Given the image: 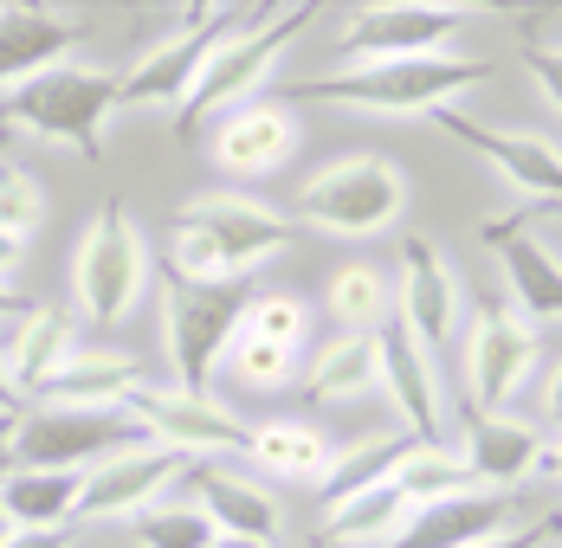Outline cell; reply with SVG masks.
<instances>
[{"mask_svg":"<svg viewBox=\"0 0 562 548\" xmlns=\"http://www.w3.org/2000/svg\"><path fill=\"white\" fill-rule=\"evenodd\" d=\"M291 246V219L252 194L207 187L194 201H181L169 226V272L188 284H252L266 259H279Z\"/></svg>","mask_w":562,"mask_h":548,"instance_id":"6da1fadb","label":"cell"},{"mask_svg":"<svg viewBox=\"0 0 562 548\" xmlns=\"http://www.w3.org/2000/svg\"><path fill=\"white\" fill-rule=\"evenodd\" d=\"M492 65L459 53H434V58H394V65H342L324 78H297L284 91V104H337V110H369V116H434L447 110L459 91L485 84Z\"/></svg>","mask_w":562,"mask_h":548,"instance_id":"7a4b0ae2","label":"cell"},{"mask_svg":"<svg viewBox=\"0 0 562 548\" xmlns=\"http://www.w3.org/2000/svg\"><path fill=\"white\" fill-rule=\"evenodd\" d=\"M116 104H123V71L65 58L0 98V136H40V142L78 149L85 162H104V129Z\"/></svg>","mask_w":562,"mask_h":548,"instance_id":"3957f363","label":"cell"},{"mask_svg":"<svg viewBox=\"0 0 562 548\" xmlns=\"http://www.w3.org/2000/svg\"><path fill=\"white\" fill-rule=\"evenodd\" d=\"M311 13H317V7H304V0H297V7H246V20L207 53L194 91L175 104V136L201 129L207 116H226V110L252 104V91L272 78V65L284 58V46L311 26Z\"/></svg>","mask_w":562,"mask_h":548,"instance_id":"277c9868","label":"cell"},{"mask_svg":"<svg viewBox=\"0 0 562 548\" xmlns=\"http://www.w3.org/2000/svg\"><path fill=\"white\" fill-rule=\"evenodd\" d=\"M401 214H407V174L394 156H375V149L330 156L291 201V219H304L311 232H330V239H375Z\"/></svg>","mask_w":562,"mask_h":548,"instance_id":"5b68a950","label":"cell"},{"mask_svg":"<svg viewBox=\"0 0 562 548\" xmlns=\"http://www.w3.org/2000/svg\"><path fill=\"white\" fill-rule=\"evenodd\" d=\"M149 290V239L123 201H104L71 246V310L91 329H116Z\"/></svg>","mask_w":562,"mask_h":548,"instance_id":"8992f818","label":"cell"},{"mask_svg":"<svg viewBox=\"0 0 562 548\" xmlns=\"http://www.w3.org/2000/svg\"><path fill=\"white\" fill-rule=\"evenodd\" d=\"M162 349L181 393H207L214 368H221L226 342L246 323L252 284H188V277L162 272Z\"/></svg>","mask_w":562,"mask_h":548,"instance_id":"52a82bcc","label":"cell"},{"mask_svg":"<svg viewBox=\"0 0 562 548\" xmlns=\"http://www.w3.org/2000/svg\"><path fill=\"white\" fill-rule=\"evenodd\" d=\"M143 426L123 413V407H53V400H33L13 413V458L20 471H91L104 465L111 452L143 445Z\"/></svg>","mask_w":562,"mask_h":548,"instance_id":"ba28073f","label":"cell"},{"mask_svg":"<svg viewBox=\"0 0 562 548\" xmlns=\"http://www.w3.org/2000/svg\"><path fill=\"white\" fill-rule=\"evenodd\" d=\"M123 413L156 438V445L181 452L188 465H201V458H233V452L246 458V426H252V420L226 413L214 393H181V387L143 381L123 400Z\"/></svg>","mask_w":562,"mask_h":548,"instance_id":"9c48e42d","label":"cell"},{"mask_svg":"<svg viewBox=\"0 0 562 548\" xmlns=\"http://www.w3.org/2000/svg\"><path fill=\"white\" fill-rule=\"evenodd\" d=\"M472 26V7H427V0H407V7H362L349 26H342L337 53L342 65H394V58H434L447 53L452 39Z\"/></svg>","mask_w":562,"mask_h":548,"instance_id":"30bf717a","label":"cell"},{"mask_svg":"<svg viewBox=\"0 0 562 548\" xmlns=\"http://www.w3.org/2000/svg\"><path fill=\"white\" fill-rule=\"evenodd\" d=\"M181 478H188V458L169 452V445H156V438H143V445L111 452L104 465H91V471H85L71 523H130V516L156 510L162 491L181 484Z\"/></svg>","mask_w":562,"mask_h":548,"instance_id":"8fae6325","label":"cell"},{"mask_svg":"<svg viewBox=\"0 0 562 548\" xmlns=\"http://www.w3.org/2000/svg\"><path fill=\"white\" fill-rule=\"evenodd\" d=\"M537 368V323L505 304H479L465 329V400L472 413H505L524 375Z\"/></svg>","mask_w":562,"mask_h":548,"instance_id":"7c38bea8","label":"cell"},{"mask_svg":"<svg viewBox=\"0 0 562 548\" xmlns=\"http://www.w3.org/2000/svg\"><path fill=\"white\" fill-rule=\"evenodd\" d=\"M239 20H246V7H194L181 33H169L162 46H149V53L123 71V104H169L175 110L194 91L207 53L221 46Z\"/></svg>","mask_w":562,"mask_h":548,"instance_id":"4fadbf2b","label":"cell"},{"mask_svg":"<svg viewBox=\"0 0 562 548\" xmlns=\"http://www.w3.org/2000/svg\"><path fill=\"white\" fill-rule=\"evenodd\" d=\"M207 156L214 168L239 174V181H266L297 156V110L284 98H252V104L214 116V136H207Z\"/></svg>","mask_w":562,"mask_h":548,"instance_id":"5bb4252c","label":"cell"},{"mask_svg":"<svg viewBox=\"0 0 562 548\" xmlns=\"http://www.w3.org/2000/svg\"><path fill=\"white\" fill-rule=\"evenodd\" d=\"M434 123H440L447 136H459L465 149H479L510 187H524V194H537V201L562 207V149L550 142V136H530V129H492V123L465 116L459 104L434 110Z\"/></svg>","mask_w":562,"mask_h":548,"instance_id":"9a60e30c","label":"cell"},{"mask_svg":"<svg viewBox=\"0 0 562 548\" xmlns=\"http://www.w3.org/2000/svg\"><path fill=\"white\" fill-rule=\"evenodd\" d=\"M394 317L447 368V349L459 335V290H452V265L440 259V246L420 239V232L401 246V304H394Z\"/></svg>","mask_w":562,"mask_h":548,"instance_id":"2e32d148","label":"cell"},{"mask_svg":"<svg viewBox=\"0 0 562 548\" xmlns=\"http://www.w3.org/2000/svg\"><path fill=\"white\" fill-rule=\"evenodd\" d=\"M375 355H382V393L394 400V413L407 420L414 438H440L447 426V400H440V362L407 335L401 317H382L375 323Z\"/></svg>","mask_w":562,"mask_h":548,"instance_id":"e0dca14e","label":"cell"},{"mask_svg":"<svg viewBox=\"0 0 562 548\" xmlns=\"http://www.w3.org/2000/svg\"><path fill=\"white\" fill-rule=\"evenodd\" d=\"M485 252H498L510 290H517V317L530 323H562V259L537 239L530 214H510V219H492L479 226Z\"/></svg>","mask_w":562,"mask_h":548,"instance_id":"ac0fdd59","label":"cell"},{"mask_svg":"<svg viewBox=\"0 0 562 548\" xmlns=\"http://www.w3.org/2000/svg\"><path fill=\"white\" fill-rule=\"evenodd\" d=\"M188 503L214 523V536H252V543H279V496L252 478H239L221 458L188 465Z\"/></svg>","mask_w":562,"mask_h":548,"instance_id":"d6986e66","label":"cell"},{"mask_svg":"<svg viewBox=\"0 0 562 548\" xmlns=\"http://www.w3.org/2000/svg\"><path fill=\"white\" fill-rule=\"evenodd\" d=\"M85 46V26L65 20L53 7H20V0H0V98L20 91L26 78L53 71Z\"/></svg>","mask_w":562,"mask_h":548,"instance_id":"ffe728a7","label":"cell"},{"mask_svg":"<svg viewBox=\"0 0 562 548\" xmlns=\"http://www.w3.org/2000/svg\"><path fill=\"white\" fill-rule=\"evenodd\" d=\"M510 523V491H459L440 503H414L407 523L382 548H472Z\"/></svg>","mask_w":562,"mask_h":548,"instance_id":"44dd1931","label":"cell"},{"mask_svg":"<svg viewBox=\"0 0 562 548\" xmlns=\"http://www.w3.org/2000/svg\"><path fill=\"white\" fill-rule=\"evenodd\" d=\"M537 452H543V438L530 433L524 420H510V413H472L459 458H465V471H472L479 491H510L524 471H537Z\"/></svg>","mask_w":562,"mask_h":548,"instance_id":"7402d4cb","label":"cell"},{"mask_svg":"<svg viewBox=\"0 0 562 548\" xmlns=\"http://www.w3.org/2000/svg\"><path fill=\"white\" fill-rule=\"evenodd\" d=\"M71 349H78L71 317L53 310V304H33V317H20V323H13V342L0 349L13 393H20V400H40V387L65 368V355H71Z\"/></svg>","mask_w":562,"mask_h":548,"instance_id":"603a6c76","label":"cell"},{"mask_svg":"<svg viewBox=\"0 0 562 548\" xmlns=\"http://www.w3.org/2000/svg\"><path fill=\"white\" fill-rule=\"evenodd\" d=\"M297 393L311 407H349L362 393H382V355H375V329L369 335H337L311 355V368L297 375Z\"/></svg>","mask_w":562,"mask_h":548,"instance_id":"cb8c5ba5","label":"cell"},{"mask_svg":"<svg viewBox=\"0 0 562 548\" xmlns=\"http://www.w3.org/2000/svg\"><path fill=\"white\" fill-rule=\"evenodd\" d=\"M246 458L266 478H304V484H317L330 471L337 445L317 433L311 420H297V413H272V420H252L246 426Z\"/></svg>","mask_w":562,"mask_h":548,"instance_id":"d4e9b609","label":"cell"},{"mask_svg":"<svg viewBox=\"0 0 562 548\" xmlns=\"http://www.w3.org/2000/svg\"><path fill=\"white\" fill-rule=\"evenodd\" d=\"M143 381H149V375H143V362H130V355L71 349V355H65V368L40 387V400H53V407H123ZM26 407H33V400H26Z\"/></svg>","mask_w":562,"mask_h":548,"instance_id":"484cf974","label":"cell"},{"mask_svg":"<svg viewBox=\"0 0 562 548\" xmlns=\"http://www.w3.org/2000/svg\"><path fill=\"white\" fill-rule=\"evenodd\" d=\"M407 496L394 491V484H375V491L362 496H342L324 510V548H382L407 523Z\"/></svg>","mask_w":562,"mask_h":548,"instance_id":"4316f807","label":"cell"},{"mask_svg":"<svg viewBox=\"0 0 562 548\" xmlns=\"http://www.w3.org/2000/svg\"><path fill=\"white\" fill-rule=\"evenodd\" d=\"M78 471H13L0 484V510L13 529H65L78 510Z\"/></svg>","mask_w":562,"mask_h":548,"instance_id":"83f0119b","label":"cell"},{"mask_svg":"<svg viewBox=\"0 0 562 548\" xmlns=\"http://www.w3.org/2000/svg\"><path fill=\"white\" fill-rule=\"evenodd\" d=\"M407 445H414V433H375V438H362V445H349V452H337L330 471L317 478V503L330 510V503H342V496H362V491H375V484H394V465L407 458Z\"/></svg>","mask_w":562,"mask_h":548,"instance_id":"f1b7e54d","label":"cell"},{"mask_svg":"<svg viewBox=\"0 0 562 548\" xmlns=\"http://www.w3.org/2000/svg\"><path fill=\"white\" fill-rule=\"evenodd\" d=\"M389 304H394L389 272H382V265H369V259H349V265H337V272H330V284H324V310H330L337 335H369V329L389 317Z\"/></svg>","mask_w":562,"mask_h":548,"instance_id":"f546056e","label":"cell"},{"mask_svg":"<svg viewBox=\"0 0 562 548\" xmlns=\"http://www.w3.org/2000/svg\"><path fill=\"white\" fill-rule=\"evenodd\" d=\"M221 368L246 393H279V387H291L304 375V349H291L279 335H259V329L239 323V335L226 342V355H221Z\"/></svg>","mask_w":562,"mask_h":548,"instance_id":"4dcf8cb0","label":"cell"},{"mask_svg":"<svg viewBox=\"0 0 562 548\" xmlns=\"http://www.w3.org/2000/svg\"><path fill=\"white\" fill-rule=\"evenodd\" d=\"M394 491L407 496V503H440V496L479 491V484H472L465 458L447 452V438H414V445H407V458L394 465Z\"/></svg>","mask_w":562,"mask_h":548,"instance_id":"1f68e13d","label":"cell"},{"mask_svg":"<svg viewBox=\"0 0 562 548\" xmlns=\"http://www.w3.org/2000/svg\"><path fill=\"white\" fill-rule=\"evenodd\" d=\"M130 529L143 548H214V523L194 503H156V510L130 516Z\"/></svg>","mask_w":562,"mask_h":548,"instance_id":"d6a6232c","label":"cell"},{"mask_svg":"<svg viewBox=\"0 0 562 548\" xmlns=\"http://www.w3.org/2000/svg\"><path fill=\"white\" fill-rule=\"evenodd\" d=\"M246 329L279 335V342H291V349H311V304L291 297V290H252V304H246Z\"/></svg>","mask_w":562,"mask_h":548,"instance_id":"836d02e7","label":"cell"},{"mask_svg":"<svg viewBox=\"0 0 562 548\" xmlns=\"http://www.w3.org/2000/svg\"><path fill=\"white\" fill-rule=\"evenodd\" d=\"M40 219H46V187H40L26 168L0 162V232L33 239V232H40Z\"/></svg>","mask_w":562,"mask_h":548,"instance_id":"e575fe53","label":"cell"},{"mask_svg":"<svg viewBox=\"0 0 562 548\" xmlns=\"http://www.w3.org/2000/svg\"><path fill=\"white\" fill-rule=\"evenodd\" d=\"M524 65L537 78V91L562 110V46H543V39H524Z\"/></svg>","mask_w":562,"mask_h":548,"instance_id":"d590c367","label":"cell"},{"mask_svg":"<svg viewBox=\"0 0 562 548\" xmlns=\"http://www.w3.org/2000/svg\"><path fill=\"white\" fill-rule=\"evenodd\" d=\"M550 529H557V516L550 523H524V529H498V536H485V543H472V548H543Z\"/></svg>","mask_w":562,"mask_h":548,"instance_id":"8d00e7d4","label":"cell"},{"mask_svg":"<svg viewBox=\"0 0 562 548\" xmlns=\"http://www.w3.org/2000/svg\"><path fill=\"white\" fill-rule=\"evenodd\" d=\"M7 548H71V529H13Z\"/></svg>","mask_w":562,"mask_h":548,"instance_id":"74e56055","label":"cell"},{"mask_svg":"<svg viewBox=\"0 0 562 548\" xmlns=\"http://www.w3.org/2000/svg\"><path fill=\"white\" fill-rule=\"evenodd\" d=\"M20 317H33V297L13 290V284H0V323H20Z\"/></svg>","mask_w":562,"mask_h":548,"instance_id":"f35d334b","label":"cell"},{"mask_svg":"<svg viewBox=\"0 0 562 548\" xmlns=\"http://www.w3.org/2000/svg\"><path fill=\"white\" fill-rule=\"evenodd\" d=\"M20 259H26V239H20V232H0V284L13 277V265H20Z\"/></svg>","mask_w":562,"mask_h":548,"instance_id":"ab89813d","label":"cell"},{"mask_svg":"<svg viewBox=\"0 0 562 548\" xmlns=\"http://www.w3.org/2000/svg\"><path fill=\"white\" fill-rule=\"evenodd\" d=\"M543 420H550V426H562V362L550 368V387H543Z\"/></svg>","mask_w":562,"mask_h":548,"instance_id":"60d3db41","label":"cell"},{"mask_svg":"<svg viewBox=\"0 0 562 548\" xmlns=\"http://www.w3.org/2000/svg\"><path fill=\"white\" fill-rule=\"evenodd\" d=\"M20 471V458H13V420H0V484Z\"/></svg>","mask_w":562,"mask_h":548,"instance_id":"b9f144b4","label":"cell"},{"mask_svg":"<svg viewBox=\"0 0 562 548\" xmlns=\"http://www.w3.org/2000/svg\"><path fill=\"white\" fill-rule=\"evenodd\" d=\"M20 407H26V400H20V393H13V381H7V362H0V420H13V413H20Z\"/></svg>","mask_w":562,"mask_h":548,"instance_id":"7bdbcfd3","label":"cell"},{"mask_svg":"<svg viewBox=\"0 0 562 548\" xmlns=\"http://www.w3.org/2000/svg\"><path fill=\"white\" fill-rule=\"evenodd\" d=\"M537 471H557L562 478V445H543V452H537Z\"/></svg>","mask_w":562,"mask_h":548,"instance_id":"ee69618b","label":"cell"},{"mask_svg":"<svg viewBox=\"0 0 562 548\" xmlns=\"http://www.w3.org/2000/svg\"><path fill=\"white\" fill-rule=\"evenodd\" d=\"M214 548H279V543H252V536H214Z\"/></svg>","mask_w":562,"mask_h":548,"instance_id":"f6af8a7d","label":"cell"},{"mask_svg":"<svg viewBox=\"0 0 562 548\" xmlns=\"http://www.w3.org/2000/svg\"><path fill=\"white\" fill-rule=\"evenodd\" d=\"M7 536H13V523H7V510H0V548H7Z\"/></svg>","mask_w":562,"mask_h":548,"instance_id":"bcb514c9","label":"cell"}]
</instances>
